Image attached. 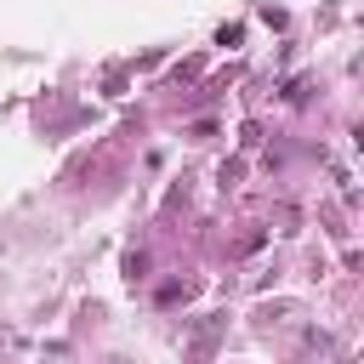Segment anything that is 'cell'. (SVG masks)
Segmentation results:
<instances>
[]
</instances>
